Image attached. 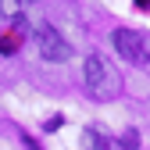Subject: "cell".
I'll use <instances>...</instances> for the list:
<instances>
[{"mask_svg": "<svg viewBox=\"0 0 150 150\" xmlns=\"http://www.w3.org/2000/svg\"><path fill=\"white\" fill-rule=\"evenodd\" d=\"M82 82H86V89H89V97L111 100V97H118V89H122V75L115 71V64H111L107 57L89 54L86 64H82Z\"/></svg>", "mask_w": 150, "mask_h": 150, "instance_id": "6da1fadb", "label": "cell"}, {"mask_svg": "<svg viewBox=\"0 0 150 150\" xmlns=\"http://www.w3.org/2000/svg\"><path fill=\"white\" fill-rule=\"evenodd\" d=\"M111 43H115V50L122 54L125 61H132V64H146V61H150V32H139V29H115Z\"/></svg>", "mask_w": 150, "mask_h": 150, "instance_id": "7a4b0ae2", "label": "cell"}, {"mask_svg": "<svg viewBox=\"0 0 150 150\" xmlns=\"http://www.w3.org/2000/svg\"><path fill=\"white\" fill-rule=\"evenodd\" d=\"M36 43H40V54H43L47 61H54V64H61V61L71 57L68 40H64L54 25H40V29H36Z\"/></svg>", "mask_w": 150, "mask_h": 150, "instance_id": "3957f363", "label": "cell"}, {"mask_svg": "<svg viewBox=\"0 0 150 150\" xmlns=\"http://www.w3.org/2000/svg\"><path fill=\"white\" fill-rule=\"evenodd\" d=\"M25 0H0V18H14L18 11H22Z\"/></svg>", "mask_w": 150, "mask_h": 150, "instance_id": "277c9868", "label": "cell"}, {"mask_svg": "<svg viewBox=\"0 0 150 150\" xmlns=\"http://www.w3.org/2000/svg\"><path fill=\"white\" fill-rule=\"evenodd\" d=\"M136 4H139V7H150V0H136Z\"/></svg>", "mask_w": 150, "mask_h": 150, "instance_id": "5b68a950", "label": "cell"}]
</instances>
